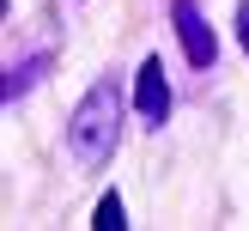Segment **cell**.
<instances>
[{
  "mask_svg": "<svg viewBox=\"0 0 249 231\" xmlns=\"http://www.w3.org/2000/svg\"><path fill=\"white\" fill-rule=\"evenodd\" d=\"M170 18H177L182 55H189L195 67H213L219 61V36H213V24L201 18V6H195V0H170Z\"/></svg>",
  "mask_w": 249,
  "mask_h": 231,
  "instance_id": "7a4b0ae2",
  "label": "cell"
},
{
  "mask_svg": "<svg viewBox=\"0 0 249 231\" xmlns=\"http://www.w3.org/2000/svg\"><path fill=\"white\" fill-rule=\"evenodd\" d=\"M134 109H140L146 128H158V122L170 116V79H164V61L158 55H146L140 73H134Z\"/></svg>",
  "mask_w": 249,
  "mask_h": 231,
  "instance_id": "3957f363",
  "label": "cell"
},
{
  "mask_svg": "<svg viewBox=\"0 0 249 231\" xmlns=\"http://www.w3.org/2000/svg\"><path fill=\"white\" fill-rule=\"evenodd\" d=\"M43 67H49V55H31V61H18V67H6V85H0V91H6V104L31 91V85L43 79Z\"/></svg>",
  "mask_w": 249,
  "mask_h": 231,
  "instance_id": "277c9868",
  "label": "cell"
},
{
  "mask_svg": "<svg viewBox=\"0 0 249 231\" xmlns=\"http://www.w3.org/2000/svg\"><path fill=\"white\" fill-rule=\"evenodd\" d=\"M237 36H243V49H249V6L237 12Z\"/></svg>",
  "mask_w": 249,
  "mask_h": 231,
  "instance_id": "8992f818",
  "label": "cell"
},
{
  "mask_svg": "<svg viewBox=\"0 0 249 231\" xmlns=\"http://www.w3.org/2000/svg\"><path fill=\"white\" fill-rule=\"evenodd\" d=\"M91 225H97V231H122V225H128V213H122V195H104V201H97Z\"/></svg>",
  "mask_w": 249,
  "mask_h": 231,
  "instance_id": "5b68a950",
  "label": "cell"
},
{
  "mask_svg": "<svg viewBox=\"0 0 249 231\" xmlns=\"http://www.w3.org/2000/svg\"><path fill=\"white\" fill-rule=\"evenodd\" d=\"M116 134H122V97L109 79H97L91 91L79 97V109L67 116V146L79 164H109V152H116Z\"/></svg>",
  "mask_w": 249,
  "mask_h": 231,
  "instance_id": "6da1fadb",
  "label": "cell"
}]
</instances>
